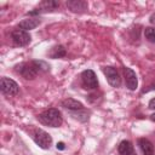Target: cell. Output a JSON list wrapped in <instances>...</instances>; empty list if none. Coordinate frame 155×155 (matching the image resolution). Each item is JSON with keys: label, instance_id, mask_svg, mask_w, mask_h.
<instances>
[{"label": "cell", "instance_id": "7c38bea8", "mask_svg": "<svg viewBox=\"0 0 155 155\" xmlns=\"http://www.w3.org/2000/svg\"><path fill=\"white\" fill-rule=\"evenodd\" d=\"M61 107H63L64 109H67L68 111H76V110H81L84 109V104L74 98H65L61 102Z\"/></svg>", "mask_w": 155, "mask_h": 155}, {"label": "cell", "instance_id": "ac0fdd59", "mask_svg": "<svg viewBox=\"0 0 155 155\" xmlns=\"http://www.w3.org/2000/svg\"><path fill=\"white\" fill-rule=\"evenodd\" d=\"M148 107H149V109H151V110H155V98H151V99L149 101V103H148Z\"/></svg>", "mask_w": 155, "mask_h": 155}, {"label": "cell", "instance_id": "ffe728a7", "mask_svg": "<svg viewBox=\"0 0 155 155\" xmlns=\"http://www.w3.org/2000/svg\"><path fill=\"white\" fill-rule=\"evenodd\" d=\"M149 22H150L153 25H155V12L150 15V17H149Z\"/></svg>", "mask_w": 155, "mask_h": 155}, {"label": "cell", "instance_id": "5bb4252c", "mask_svg": "<svg viewBox=\"0 0 155 155\" xmlns=\"http://www.w3.org/2000/svg\"><path fill=\"white\" fill-rule=\"evenodd\" d=\"M139 149L142 150L143 155H155L154 153V145L148 138H139L138 139Z\"/></svg>", "mask_w": 155, "mask_h": 155}, {"label": "cell", "instance_id": "9c48e42d", "mask_svg": "<svg viewBox=\"0 0 155 155\" xmlns=\"http://www.w3.org/2000/svg\"><path fill=\"white\" fill-rule=\"evenodd\" d=\"M124 75H125V82L130 91H134L138 87V78L133 69L125 67L124 68Z\"/></svg>", "mask_w": 155, "mask_h": 155}, {"label": "cell", "instance_id": "52a82bcc", "mask_svg": "<svg viewBox=\"0 0 155 155\" xmlns=\"http://www.w3.org/2000/svg\"><path fill=\"white\" fill-rule=\"evenodd\" d=\"M11 39H12L13 44L17 46H27L31 41V36H30L29 31H25V30L18 29V28L13 29L11 31Z\"/></svg>", "mask_w": 155, "mask_h": 155}, {"label": "cell", "instance_id": "6da1fadb", "mask_svg": "<svg viewBox=\"0 0 155 155\" xmlns=\"http://www.w3.org/2000/svg\"><path fill=\"white\" fill-rule=\"evenodd\" d=\"M15 68H16V71L25 80H34L39 74L46 73L50 70V65L45 61H36V59L19 63Z\"/></svg>", "mask_w": 155, "mask_h": 155}, {"label": "cell", "instance_id": "44dd1931", "mask_svg": "<svg viewBox=\"0 0 155 155\" xmlns=\"http://www.w3.org/2000/svg\"><path fill=\"white\" fill-rule=\"evenodd\" d=\"M150 120H151V121H154V122H155V113H154V114H151V115H150Z\"/></svg>", "mask_w": 155, "mask_h": 155}, {"label": "cell", "instance_id": "2e32d148", "mask_svg": "<svg viewBox=\"0 0 155 155\" xmlns=\"http://www.w3.org/2000/svg\"><path fill=\"white\" fill-rule=\"evenodd\" d=\"M69 114H70V116L73 117V119H75V120H78V121H80V122H87L88 121V119H90V115H91V111L90 110H86L85 108L84 109H81V110H76V111H69Z\"/></svg>", "mask_w": 155, "mask_h": 155}, {"label": "cell", "instance_id": "e0dca14e", "mask_svg": "<svg viewBox=\"0 0 155 155\" xmlns=\"http://www.w3.org/2000/svg\"><path fill=\"white\" fill-rule=\"evenodd\" d=\"M144 36L149 42L155 44V27H147L144 29Z\"/></svg>", "mask_w": 155, "mask_h": 155}, {"label": "cell", "instance_id": "30bf717a", "mask_svg": "<svg viewBox=\"0 0 155 155\" xmlns=\"http://www.w3.org/2000/svg\"><path fill=\"white\" fill-rule=\"evenodd\" d=\"M65 5L68 10H70L74 13H82L86 12L88 8V4L85 0H68Z\"/></svg>", "mask_w": 155, "mask_h": 155}, {"label": "cell", "instance_id": "5b68a950", "mask_svg": "<svg viewBox=\"0 0 155 155\" xmlns=\"http://www.w3.org/2000/svg\"><path fill=\"white\" fill-rule=\"evenodd\" d=\"M0 91L2 94L12 97V96H17L19 93V86L15 80L2 76L0 79Z\"/></svg>", "mask_w": 155, "mask_h": 155}, {"label": "cell", "instance_id": "277c9868", "mask_svg": "<svg viewBox=\"0 0 155 155\" xmlns=\"http://www.w3.org/2000/svg\"><path fill=\"white\" fill-rule=\"evenodd\" d=\"M58 7H59V1H56V0H44L36 7H34L31 11L27 12V16H29V17H39V15L46 13V12H52V11L57 10Z\"/></svg>", "mask_w": 155, "mask_h": 155}, {"label": "cell", "instance_id": "3957f363", "mask_svg": "<svg viewBox=\"0 0 155 155\" xmlns=\"http://www.w3.org/2000/svg\"><path fill=\"white\" fill-rule=\"evenodd\" d=\"M29 134L31 137V139L34 140V143L44 149V150H47L51 148L52 145V137L50 133H47L46 131L41 130V128H36V127H33L30 131H29Z\"/></svg>", "mask_w": 155, "mask_h": 155}, {"label": "cell", "instance_id": "9a60e30c", "mask_svg": "<svg viewBox=\"0 0 155 155\" xmlns=\"http://www.w3.org/2000/svg\"><path fill=\"white\" fill-rule=\"evenodd\" d=\"M65 54H67V50L63 45H56L47 52V56L50 58H53V59L63 58V57H65Z\"/></svg>", "mask_w": 155, "mask_h": 155}, {"label": "cell", "instance_id": "d6986e66", "mask_svg": "<svg viewBox=\"0 0 155 155\" xmlns=\"http://www.w3.org/2000/svg\"><path fill=\"white\" fill-rule=\"evenodd\" d=\"M56 147H57V149H58V150H64V149H65V144H64L63 142L57 143V145H56Z\"/></svg>", "mask_w": 155, "mask_h": 155}, {"label": "cell", "instance_id": "7a4b0ae2", "mask_svg": "<svg viewBox=\"0 0 155 155\" xmlns=\"http://www.w3.org/2000/svg\"><path fill=\"white\" fill-rule=\"evenodd\" d=\"M39 122L48 127H59L63 124V116L57 108H50L38 115Z\"/></svg>", "mask_w": 155, "mask_h": 155}, {"label": "cell", "instance_id": "ba28073f", "mask_svg": "<svg viewBox=\"0 0 155 155\" xmlns=\"http://www.w3.org/2000/svg\"><path fill=\"white\" fill-rule=\"evenodd\" d=\"M102 71L105 75L107 81H108V84L111 87H115V88L116 87H120V85H121V78L119 75V71L114 67H104V68H102Z\"/></svg>", "mask_w": 155, "mask_h": 155}, {"label": "cell", "instance_id": "8992f818", "mask_svg": "<svg viewBox=\"0 0 155 155\" xmlns=\"http://www.w3.org/2000/svg\"><path fill=\"white\" fill-rule=\"evenodd\" d=\"M81 84L85 90H97L99 84L96 73L92 69H86L81 73Z\"/></svg>", "mask_w": 155, "mask_h": 155}, {"label": "cell", "instance_id": "8fae6325", "mask_svg": "<svg viewBox=\"0 0 155 155\" xmlns=\"http://www.w3.org/2000/svg\"><path fill=\"white\" fill-rule=\"evenodd\" d=\"M40 24H41V19L39 17H29V18H25L18 23V29L29 31V30L35 29Z\"/></svg>", "mask_w": 155, "mask_h": 155}, {"label": "cell", "instance_id": "4fadbf2b", "mask_svg": "<svg viewBox=\"0 0 155 155\" xmlns=\"http://www.w3.org/2000/svg\"><path fill=\"white\" fill-rule=\"evenodd\" d=\"M117 151H119V155H137L134 151L133 144L127 139H124L119 143Z\"/></svg>", "mask_w": 155, "mask_h": 155}]
</instances>
